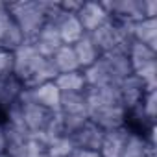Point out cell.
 Masks as SVG:
<instances>
[{
	"mask_svg": "<svg viewBox=\"0 0 157 157\" xmlns=\"http://www.w3.org/2000/svg\"><path fill=\"white\" fill-rule=\"evenodd\" d=\"M13 74L22 82L24 89H33L41 83L54 82L57 70L50 57L41 56L32 43H22L13 52Z\"/></svg>",
	"mask_w": 157,
	"mask_h": 157,
	"instance_id": "cell-1",
	"label": "cell"
},
{
	"mask_svg": "<svg viewBox=\"0 0 157 157\" xmlns=\"http://www.w3.org/2000/svg\"><path fill=\"white\" fill-rule=\"evenodd\" d=\"M82 72L85 76L87 87H104V85L117 87L124 78H128L129 74H133L129 59L122 52L102 54L100 59L94 65H91L89 68H85Z\"/></svg>",
	"mask_w": 157,
	"mask_h": 157,
	"instance_id": "cell-2",
	"label": "cell"
},
{
	"mask_svg": "<svg viewBox=\"0 0 157 157\" xmlns=\"http://www.w3.org/2000/svg\"><path fill=\"white\" fill-rule=\"evenodd\" d=\"M10 15L13 17L15 24L19 26L24 43H32L33 37L41 32L46 24V2L37 0H21V2L6 4Z\"/></svg>",
	"mask_w": 157,
	"mask_h": 157,
	"instance_id": "cell-3",
	"label": "cell"
},
{
	"mask_svg": "<svg viewBox=\"0 0 157 157\" xmlns=\"http://www.w3.org/2000/svg\"><path fill=\"white\" fill-rule=\"evenodd\" d=\"M19 109H21V115H22V120H24V126H26L30 137L41 135L44 131L46 124L50 122L52 115L56 113V111H50V109L39 105L37 102H33L26 89H24V93L19 100Z\"/></svg>",
	"mask_w": 157,
	"mask_h": 157,
	"instance_id": "cell-4",
	"label": "cell"
},
{
	"mask_svg": "<svg viewBox=\"0 0 157 157\" xmlns=\"http://www.w3.org/2000/svg\"><path fill=\"white\" fill-rule=\"evenodd\" d=\"M109 19L122 24H135L144 19V0H118V2H102Z\"/></svg>",
	"mask_w": 157,
	"mask_h": 157,
	"instance_id": "cell-5",
	"label": "cell"
},
{
	"mask_svg": "<svg viewBox=\"0 0 157 157\" xmlns=\"http://www.w3.org/2000/svg\"><path fill=\"white\" fill-rule=\"evenodd\" d=\"M74 150H100L102 139H104V129L98 128L93 120H85L80 128H76L70 135H68Z\"/></svg>",
	"mask_w": 157,
	"mask_h": 157,
	"instance_id": "cell-6",
	"label": "cell"
},
{
	"mask_svg": "<svg viewBox=\"0 0 157 157\" xmlns=\"http://www.w3.org/2000/svg\"><path fill=\"white\" fill-rule=\"evenodd\" d=\"M87 117L98 128H102L104 131H109V129H117V128L126 126L128 111L124 109V105H105V107L89 109Z\"/></svg>",
	"mask_w": 157,
	"mask_h": 157,
	"instance_id": "cell-7",
	"label": "cell"
},
{
	"mask_svg": "<svg viewBox=\"0 0 157 157\" xmlns=\"http://www.w3.org/2000/svg\"><path fill=\"white\" fill-rule=\"evenodd\" d=\"M24 93V85L13 72L0 74V115L4 118V113L13 107Z\"/></svg>",
	"mask_w": 157,
	"mask_h": 157,
	"instance_id": "cell-8",
	"label": "cell"
},
{
	"mask_svg": "<svg viewBox=\"0 0 157 157\" xmlns=\"http://www.w3.org/2000/svg\"><path fill=\"white\" fill-rule=\"evenodd\" d=\"M22 43H24V37L4 2V6H0V48L15 52Z\"/></svg>",
	"mask_w": 157,
	"mask_h": 157,
	"instance_id": "cell-9",
	"label": "cell"
},
{
	"mask_svg": "<svg viewBox=\"0 0 157 157\" xmlns=\"http://www.w3.org/2000/svg\"><path fill=\"white\" fill-rule=\"evenodd\" d=\"M117 89H118V94H120V100H122V105L126 107V111H133L135 107H139L142 102V96L146 93L142 80L135 74H129L128 78H124L117 85Z\"/></svg>",
	"mask_w": 157,
	"mask_h": 157,
	"instance_id": "cell-10",
	"label": "cell"
},
{
	"mask_svg": "<svg viewBox=\"0 0 157 157\" xmlns=\"http://www.w3.org/2000/svg\"><path fill=\"white\" fill-rule=\"evenodd\" d=\"M76 17L85 33H93L96 28H100L102 24L109 21V13L105 11L102 2H83L80 11L76 13Z\"/></svg>",
	"mask_w": 157,
	"mask_h": 157,
	"instance_id": "cell-11",
	"label": "cell"
},
{
	"mask_svg": "<svg viewBox=\"0 0 157 157\" xmlns=\"http://www.w3.org/2000/svg\"><path fill=\"white\" fill-rule=\"evenodd\" d=\"M32 44H33V48H35L41 56L52 57V56L63 46V41H61V37H59V32H57L56 22H46V24L41 28V32L33 37Z\"/></svg>",
	"mask_w": 157,
	"mask_h": 157,
	"instance_id": "cell-12",
	"label": "cell"
},
{
	"mask_svg": "<svg viewBox=\"0 0 157 157\" xmlns=\"http://www.w3.org/2000/svg\"><path fill=\"white\" fill-rule=\"evenodd\" d=\"M83 94H85V102H87V111L94 109V107H105V105H122L118 89L113 85L87 87Z\"/></svg>",
	"mask_w": 157,
	"mask_h": 157,
	"instance_id": "cell-13",
	"label": "cell"
},
{
	"mask_svg": "<svg viewBox=\"0 0 157 157\" xmlns=\"http://www.w3.org/2000/svg\"><path fill=\"white\" fill-rule=\"evenodd\" d=\"M129 128L122 126V128H117V129H109V131H104V139H102V144H100V155L102 157H122V151H124V146H126V140L129 137Z\"/></svg>",
	"mask_w": 157,
	"mask_h": 157,
	"instance_id": "cell-14",
	"label": "cell"
},
{
	"mask_svg": "<svg viewBox=\"0 0 157 157\" xmlns=\"http://www.w3.org/2000/svg\"><path fill=\"white\" fill-rule=\"evenodd\" d=\"M30 98L33 102H37L39 105L50 109V111H59V100H61V93L59 89L56 87L54 82H46V83H41L33 89H26Z\"/></svg>",
	"mask_w": 157,
	"mask_h": 157,
	"instance_id": "cell-15",
	"label": "cell"
},
{
	"mask_svg": "<svg viewBox=\"0 0 157 157\" xmlns=\"http://www.w3.org/2000/svg\"><path fill=\"white\" fill-rule=\"evenodd\" d=\"M56 26H57V32H59V37H61L63 44L72 46L85 35V32H83V28H82V24H80L76 15L63 13V17L56 22Z\"/></svg>",
	"mask_w": 157,
	"mask_h": 157,
	"instance_id": "cell-16",
	"label": "cell"
},
{
	"mask_svg": "<svg viewBox=\"0 0 157 157\" xmlns=\"http://www.w3.org/2000/svg\"><path fill=\"white\" fill-rule=\"evenodd\" d=\"M133 41L157 52V19H142L131 26Z\"/></svg>",
	"mask_w": 157,
	"mask_h": 157,
	"instance_id": "cell-17",
	"label": "cell"
},
{
	"mask_svg": "<svg viewBox=\"0 0 157 157\" xmlns=\"http://www.w3.org/2000/svg\"><path fill=\"white\" fill-rule=\"evenodd\" d=\"M128 59H129V65H131V72L135 74V72L157 63V52L140 44V43H137V41H133L129 50H128Z\"/></svg>",
	"mask_w": 157,
	"mask_h": 157,
	"instance_id": "cell-18",
	"label": "cell"
},
{
	"mask_svg": "<svg viewBox=\"0 0 157 157\" xmlns=\"http://www.w3.org/2000/svg\"><path fill=\"white\" fill-rule=\"evenodd\" d=\"M72 48H74L78 65H80V70L89 68V67L94 65V63L100 59V56H102V52L94 46V43L91 41V37H89L87 33H85L80 41H78L76 44H72Z\"/></svg>",
	"mask_w": 157,
	"mask_h": 157,
	"instance_id": "cell-19",
	"label": "cell"
},
{
	"mask_svg": "<svg viewBox=\"0 0 157 157\" xmlns=\"http://www.w3.org/2000/svg\"><path fill=\"white\" fill-rule=\"evenodd\" d=\"M155 153V144H151L144 133L129 131V137L126 140L122 157H148Z\"/></svg>",
	"mask_w": 157,
	"mask_h": 157,
	"instance_id": "cell-20",
	"label": "cell"
},
{
	"mask_svg": "<svg viewBox=\"0 0 157 157\" xmlns=\"http://www.w3.org/2000/svg\"><path fill=\"white\" fill-rule=\"evenodd\" d=\"M83 93H61L59 113L70 117H87V102Z\"/></svg>",
	"mask_w": 157,
	"mask_h": 157,
	"instance_id": "cell-21",
	"label": "cell"
},
{
	"mask_svg": "<svg viewBox=\"0 0 157 157\" xmlns=\"http://www.w3.org/2000/svg\"><path fill=\"white\" fill-rule=\"evenodd\" d=\"M54 83L59 89V93H83L87 89V82H85V76L82 70L57 74Z\"/></svg>",
	"mask_w": 157,
	"mask_h": 157,
	"instance_id": "cell-22",
	"label": "cell"
},
{
	"mask_svg": "<svg viewBox=\"0 0 157 157\" xmlns=\"http://www.w3.org/2000/svg\"><path fill=\"white\" fill-rule=\"evenodd\" d=\"M50 59H52L57 74H67V72L80 70V65H78V59H76V54H74V48L70 44H63Z\"/></svg>",
	"mask_w": 157,
	"mask_h": 157,
	"instance_id": "cell-23",
	"label": "cell"
},
{
	"mask_svg": "<svg viewBox=\"0 0 157 157\" xmlns=\"http://www.w3.org/2000/svg\"><path fill=\"white\" fill-rule=\"evenodd\" d=\"M44 150H46V157H72V153L76 151L67 135L48 139L44 142Z\"/></svg>",
	"mask_w": 157,
	"mask_h": 157,
	"instance_id": "cell-24",
	"label": "cell"
},
{
	"mask_svg": "<svg viewBox=\"0 0 157 157\" xmlns=\"http://www.w3.org/2000/svg\"><path fill=\"white\" fill-rule=\"evenodd\" d=\"M13 52L6 50V48H0V74H8L13 72Z\"/></svg>",
	"mask_w": 157,
	"mask_h": 157,
	"instance_id": "cell-25",
	"label": "cell"
},
{
	"mask_svg": "<svg viewBox=\"0 0 157 157\" xmlns=\"http://www.w3.org/2000/svg\"><path fill=\"white\" fill-rule=\"evenodd\" d=\"M57 4H59V8H61V11H63V13L76 15L78 11H80V8H82V4H83V2H74V0H63V2H57Z\"/></svg>",
	"mask_w": 157,
	"mask_h": 157,
	"instance_id": "cell-26",
	"label": "cell"
},
{
	"mask_svg": "<svg viewBox=\"0 0 157 157\" xmlns=\"http://www.w3.org/2000/svg\"><path fill=\"white\" fill-rule=\"evenodd\" d=\"M144 19H157V2L155 0H144Z\"/></svg>",
	"mask_w": 157,
	"mask_h": 157,
	"instance_id": "cell-27",
	"label": "cell"
},
{
	"mask_svg": "<svg viewBox=\"0 0 157 157\" xmlns=\"http://www.w3.org/2000/svg\"><path fill=\"white\" fill-rule=\"evenodd\" d=\"M8 151V135H6V128L4 122H0V153Z\"/></svg>",
	"mask_w": 157,
	"mask_h": 157,
	"instance_id": "cell-28",
	"label": "cell"
},
{
	"mask_svg": "<svg viewBox=\"0 0 157 157\" xmlns=\"http://www.w3.org/2000/svg\"><path fill=\"white\" fill-rule=\"evenodd\" d=\"M72 157H102V155L100 151H94V150H76Z\"/></svg>",
	"mask_w": 157,
	"mask_h": 157,
	"instance_id": "cell-29",
	"label": "cell"
},
{
	"mask_svg": "<svg viewBox=\"0 0 157 157\" xmlns=\"http://www.w3.org/2000/svg\"><path fill=\"white\" fill-rule=\"evenodd\" d=\"M0 157H11V155H10V153L6 151V153H0Z\"/></svg>",
	"mask_w": 157,
	"mask_h": 157,
	"instance_id": "cell-30",
	"label": "cell"
},
{
	"mask_svg": "<svg viewBox=\"0 0 157 157\" xmlns=\"http://www.w3.org/2000/svg\"><path fill=\"white\" fill-rule=\"evenodd\" d=\"M148 157H157V155H155V153H151V155H148Z\"/></svg>",
	"mask_w": 157,
	"mask_h": 157,
	"instance_id": "cell-31",
	"label": "cell"
},
{
	"mask_svg": "<svg viewBox=\"0 0 157 157\" xmlns=\"http://www.w3.org/2000/svg\"><path fill=\"white\" fill-rule=\"evenodd\" d=\"M0 122H4V118H2V115H0Z\"/></svg>",
	"mask_w": 157,
	"mask_h": 157,
	"instance_id": "cell-32",
	"label": "cell"
},
{
	"mask_svg": "<svg viewBox=\"0 0 157 157\" xmlns=\"http://www.w3.org/2000/svg\"><path fill=\"white\" fill-rule=\"evenodd\" d=\"M0 6H4V2H0Z\"/></svg>",
	"mask_w": 157,
	"mask_h": 157,
	"instance_id": "cell-33",
	"label": "cell"
}]
</instances>
